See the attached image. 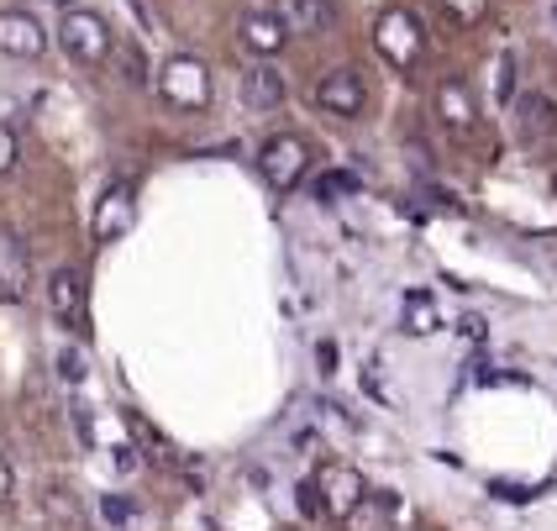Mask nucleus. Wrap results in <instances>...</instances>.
Here are the masks:
<instances>
[{"mask_svg":"<svg viewBox=\"0 0 557 531\" xmlns=\"http://www.w3.org/2000/svg\"><path fill=\"white\" fill-rule=\"evenodd\" d=\"M59 48L74 63H90V69H100V63L116 53V32H111V22H106L100 11L69 5V11L59 16Z\"/></svg>","mask_w":557,"mask_h":531,"instance_id":"nucleus-1","label":"nucleus"},{"mask_svg":"<svg viewBox=\"0 0 557 531\" xmlns=\"http://www.w3.org/2000/svg\"><path fill=\"white\" fill-rule=\"evenodd\" d=\"M373 48H379V59L389 63V69H416L421 53H426V32H421V16L416 11H405V5H389L379 22H373Z\"/></svg>","mask_w":557,"mask_h":531,"instance_id":"nucleus-2","label":"nucleus"},{"mask_svg":"<svg viewBox=\"0 0 557 531\" xmlns=\"http://www.w3.org/2000/svg\"><path fill=\"white\" fill-rule=\"evenodd\" d=\"M211 63L195 59V53H180V59H169L158 69V95H163V106H174V111H206L211 106Z\"/></svg>","mask_w":557,"mask_h":531,"instance_id":"nucleus-3","label":"nucleus"},{"mask_svg":"<svg viewBox=\"0 0 557 531\" xmlns=\"http://www.w3.org/2000/svg\"><path fill=\"white\" fill-rule=\"evenodd\" d=\"M258 174H263V185L274 189V195H289V189L310 174V143L300 132L269 137V143L258 148Z\"/></svg>","mask_w":557,"mask_h":531,"instance_id":"nucleus-4","label":"nucleus"},{"mask_svg":"<svg viewBox=\"0 0 557 531\" xmlns=\"http://www.w3.org/2000/svg\"><path fill=\"white\" fill-rule=\"evenodd\" d=\"M315 106H321L326 116H363V106H369L363 74H358V69H332V74L315 85Z\"/></svg>","mask_w":557,"mask_h":531,"instance_id":"nucleus-5","label":"nucleus"},{"mask_svg":"<svg viewBox=\"0 0 557 531\" xmlns=\"http://www.w3.org/2000/svg\"><path fill=\"white\" fill-rule=\"evenodd\" d=\"M27 280H32L27 243L11 226H0V306H22L27 300Z\"/></svg>","mask_w":557,"mask_h":531,"instance_id":"nucleus-6","label":"nucleus"},{"mask_svg":"<svg viewBox=\"0 0 557 531\" xmlns=\"http://www.w3.org/2000/svg\"><path fill=\"white\" fill-rule=\"evenodd\" d=\"M132 226H137V195H132V185L116 180L95 206V243H122Z\"/></svg>","mask_w":557,"mask_h":531,"instance_id":"nucleus-7","label":"nucleus"},{"mask_svg":"<svg viewBox=\"0 0 557 531\" xmlns=\"http://www.w3.org/2000/svg\"><path fill=\"white\" fill-rule=\"evenodd\" d=\"M315 490H321V510H326V516H337V521L358 501H363V495H369L363 473L347 469V464H326V469H321V479H315Z\"/></svg>","mask_w":557,"mask_h":531,"instance_id":"nucleus-8","label":"nucleus"},{"mask_svg":"<svg viewBox=\"0 0 557 531\" xmlns=\"http://www.w3.org/2000/svg\"><path fill=\"white\" fill-rule=\"evenodd\" d=\"M48 32L32 11H0V53L5 59H42Z\"/></svg>","mask_w":557,"mask_h":531,"instance_id":"nucleus-9","label":"nucleus"},{"mask_svg":"<svg viewBox=\"0 0 557 531\" xmlns=\"http://www.w3.org/2000/svg\"><path fill=\"white\" fill-rule=\"evenodd\" d=\"M48 306H53V316L63 326H85V316H90V306H85V274L79 269H53L48 274Z\"/></svg>","mask_w":557,"mask_h":531,"instance_id":"nucleus-10","label":"nucleus"},{"mask_svg":"<svg viewBox=\"0 0 557 531\" xmlns=\"http://www.w3.org/2000/svg\"><path fill=\"white\" fill-rule=\"evenodd\" d=\"M436 116H442V126H447L453 137H468V132L479 126V106H473V95H468L463 79H442V85H436Z\"/></svg>","mask_w":557,"mask_h":531,"instance_id":"nucleus-11","label":"nucleus"},{"mask_svg":"<svg viewBox=\"0 0 557 531\" xmlns=\"http://www.w3.org/2000/svg\"><path fill=\"white\" fill-rule=\"evenodd\" d=\"M516 132H521V143H531V148H542V143H553L557 132V106L547 100V95H516Z\"/></svg>","mask_w":557,"mask_h":531,"instance_id":"nucleus-12","label":"nucleus"},{"mask_svg":"<svg viewBox=\"0 0 557 531\" xmlns=\"http://www.w3.org/2000/svg\"><path fill=\"white\" fill-rule=\"evenodd\" d=\"M395 521H400V501L389 490H369L342 516V531H395Z\"/></svg>","mask_w":557,"mask_h":531,"instance_id":"nucleus-13","label":"nucleus"},{"mask_svg":"<svg viewBox=\"0 0 557 531\" xmlns=\"http://www.w3.org/2000/svg\"><path fill=\"white\" fill-rule=\"evenodd\" d=\"M243 100H248L258 116H269V111H278L289 100V85H284V74H278L274 63H252L248 74H243Z\"/></svg>","mask_w":557,"mask_h":531,"instance_id":"nucleus-14","label":"nucleus"},{"mask_svg":"<svg viewBox=\"0 0 557 531\" xmlns=\"http://www.w3.org/2000/svg\"><path fill=\"white\" fill-rule=\"evenodd\" d=\"M284 22H289V32H300V37H321V32H332L342 22V5L337 0H289L284 5Z\"/></svg>","mask_w":557,"mask_h":531,"instance_id":"nucleus-15","label":"nucleus"},{"mask_svg":"<svg viewBox=\"0 0 557 531\" xmlns=\"http://www.w3.org/2000/svg\"><path fill=\"white\" fill-rule=\"evenodd\" d=\"M243 42H248L258 59H274L278 48L289 42V22L278 11H252L248 22H243Z\"/></svg>","mask_w":557,"mask_h":531,"instance_id":"nucleus-16","label":"nucleus"},{"mask_svg":"<svg viewBox=\"0 0 557 531\" xmlns=\"http://www.w3.org/2000/svg\"><path fill=\"white\" fill-rule=\"evenodd\" d=\"M400 316H405V332H410V337H432L436 332V306H432V295H426V289H410V295H405V306H400Z\"/></svg>","mask_w":557,"mask_h":531,"instance_id":"nucleus-17","label":"nucleus"},{"mask_svg":"<svg viewBox=\"0 0 557 531\" xmlns=\"http://www.w3.org/2000/svg\"><path fill=\"white\" fill-rule=\"evenodd\" d=\"M42 510H48V521L63 531H85V521H79V505H74V495H63V490H48L42 495Z\"/></svg>","mask_w":557,"mask_h":531,"instance_id":"nucleus-18","label":"nucleus"},{"mask_svg":"<svg viewBox=\"0 0 557 531\" xmlns=\"http://www.w3.org/2000/svg\"><path fill=\"white\" fill-rule=\"evenodd\" d=\"M442 11H447L453 27H479L484 11H490V0H442Z\"/></svg>","mask_w":557,"mask_h":531,"instance_id":"nucleus-19","label":"nucleus"},{"mask_svg":"<svg viewBox=\"0 0 557 531\" xmlns=\"http://www.w3.org/2000/svg\"><path fill=\"white\" fill-rule=\"evenodd\" d=\"M358 189V174H347V169H332V174H321L315 180V200H332V195H352Z\"/></svg>","mask_w":557,"mask_h":531,"instance_id":"nucleus-20","label":"nucleus"},{"mask_svg":"<svg viewBox=\"0 0 557 531\" xmlns=\"http://www.w3.org/2000/svg\"><path fill=\"white\" fill-rule=\"evenodd\" d=\"M495 90H499V106H516V59L499 53L495 63Z\"/></svg>","mask_w":557,"mask_h":531,"instance_id":"nucleus-21","label":"nucleus"},{"mask_svg":"<svg viewBox=\"0 0 557 531\" xmlns=\"http://www.w3.org/2000/svg\"><path fill=\"white\" fill-rule=\"evenodd\" d=\"M85 374H90V369H85V353H79V347H63L59 353V379L63 384H85Z\"/></svg>","mask_w":557,"mask_h":531,"instance_id":"nucleus-22","label":"nucleus"},{"mask_svg":"<svg viewBox=\"0 0 557 531\" xmlns=\"http://www.w3.org/2000/svg\"><path fill=\"white\" fill-rule=\"evenodd\" d=\"M16 158H22V143H16V132H11V126L0 122V180L16 169Z\"/></svg>","mask_w":557,"mask_h":531,"instance_id":"nucleus-23","label":"nucleus"},{"mask_svg":"<svg viewBox=\"0 0 557 531\" xmlns=\"http://www.w3.org/2000/svg\"><path fill=\"white\" fill-rule=\"evenodd\" d=\"M100 516H106L111 527H126V521H132V501H126V495H106V501H100Z\"/></svg>","mask_w":557,"mask_h":531,"instance_id":"nucleus-24","label":"nucleus"},{"mask_svg":"<svg viewBox=\"0 0 557 531\" xmlns=\"http://www.w3.org/2000/svg\"><path fill=\"white\" fill-rule=\"evenodd\" d=\"M315 363L321 374H337V343H315Z\"/></svg>","mask_w":557,"mask_h":531,"instance_id":"nucleus-25","label":"nucleus"},{"mask_svg":"<svg viewBox=\"0 0 557 531\" xmlns=\"http://www.w3.org/2000/svg\"><path fill=\"white\" fill-rule=\"evenodd\" d=\"M11 490H16V473H11V464H5V453H0V505L11 501Z\"/></svg>","mask_w":557,"mask_h":531,"instance_id":"nucleus-26","label":"nucleus"},{"mask_svg":"<svg viewBox=\"0 0 557 531\" xmlns=\"http://www.w3.org/2000/svg\"><path fill=\"white\" fill-rule=\"evenodd\" d=\"M300 510H306V516H321V501H315V479H310V484H300Z\"/></svg>","mask_w":557,"mask_h":531,"instance_id":"nucleus-27","label":"nucleus"},{"mask_svg":"<svg viewBox=\"0 0 557 531\" xmlns=\"http://www.w3.org/2000/svg\"><path fill=\"white\" fill-rule=\"evenodd\" d=\"M116 469H122V473H137V447H116Z\"/></svg>","mask_w":557,"mask_h":531,"instance_id":"nucleus-28","label":"nucleus"},{"mask_svg":"<svg viewBox=\"0 0 557 531\" xmlns=\"http://www.w3.org/2000/svg\"><path fill=\"white\" fill-rule=\"evenodd\" d=\"M126 79H132V85H143V59H137V53H126Z\"/></svg>","mask_w":557,"mask_h":531,"instance_id":"nucleus-29","label":"nucleus"},{"mask_svg":"<svg viewBox=\"0 0 557 531\" xmlns=\"http://www.w3.org/2000/svg\"><path fill=\"white\" fill-rule=\"evenodd\" d=\"M458 326H463V337H484V321H479V316H463Z\"/></svg>","mask_w":557,"mask_h":531,"instance_id":"nucleus-30","label":"nucleus"},{"mask_svg":"<svg viewBox=\"0 0 557 531\" xmlns=\"http://www.w3.org/2000/svg\"><path fill=\"white\" fill-rule=\"evenodd\" d=\"M553 22H557V0H553Z\"/></svg>","mask_w":557,"mask_h":531,"instance_id":"nucleus-31","label":"nucleus"}]
</instances>
